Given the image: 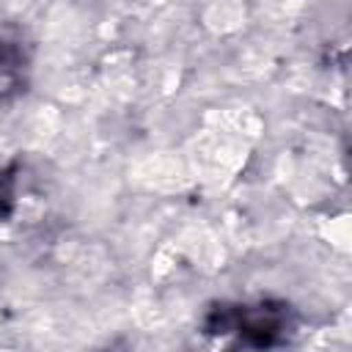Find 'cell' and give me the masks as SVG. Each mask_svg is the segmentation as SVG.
Listing matches in <instances>:
<instances>
[{"instance_id":"cell-2","label":"cell","mask_w":352,"mask_h":352,"mask_svg":"<svg viewBox=\"0 0 352 352\" xmlns=\"http://www.w3.org/2000/svg\"><path fill=\"white\" fill-rule=\"evenodd\" d=\"M30 44L22 33L6 22H0V102L16 99L30 85Z\"/></svg>"},{"instance_id":"cell-3","label":"cell","mask_w":352,"mask_h":352,"mask_svg":"<svg viewBox=\"0 0 352 352\" xmlns=\"http://www.w3.org/2000/svg\"><path fill=\"white\" fill-rule=\"evenodd\" d=\"M16 192H19V179H16V162H6L0 157V223H8L16 212Z\"/></svg>"},{"instance_id":"cell-1","label":"cell","mask_w":352,"mask_h":352,"mask_svg":"<svg viewBox=\"0 0 352 352\" xmlns=\"http://www.w3.org/2000/svg\"><path fill=\"white\" fill-rule=\"evenodd\" d=\"M300 327V316L292 302L280 297L258 300H217L209 302L201 316V333L212 338H231L234 346L270 349L286 346Z\"/></svg>"}]
</instances>
